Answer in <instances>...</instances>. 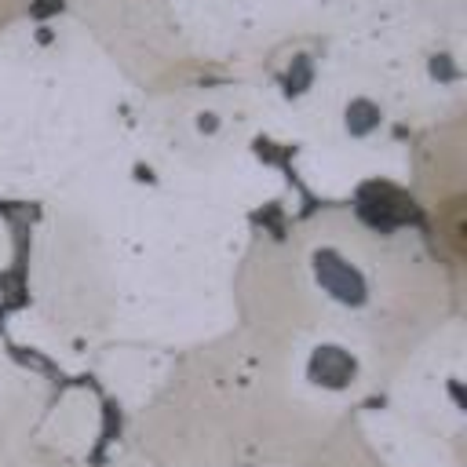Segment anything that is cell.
<instances>
[{
	"label": "cell",
	"mask_w": 467,
	"mask_h": 467,
	"mask_svg": "<svg viewBox=\"0 0 467 467\" xmlns=\"http://www.w3.org/2000/svg\"><path fill=\"white\" fill-rule=\"evenodd\" d=\"M314 270H317V281L325 285L328 296H336L339 303H361L365 281H361V274L347 259H339L336 252H317Z\"/></svg>",
	"instance_id": "cell-1"
},
{
	"label": "cell",
	"mask_w": 467,
	"mask_h": 467,
	"mask_svg": "<svg viewBox=\"0 0 467 467\" xmlns=\"http://www.w3.org/2000/svg\"><path fill=\"white\" fill-rule=\"evenodd\" d=\"M310 379L328 390H343L354 379V358L339 347H321L310 361Z\"/></svg>",
	"instance_id": "cell-2"
},
{
	"label": "cell",
	"mask_w": 467,
	"mask_h": 467,
	"mask_svg": "<svg viewBox=\"0 0 467 467\" xmlns=\"http://www.w3.org/2000/svg\"><path fill=\"white\" fill-rule=\"evenodd\" d=\"M350 113H354V131H368V128L376 124V109H372L368 102H354ZM350 113H347V117H350Z\"/></svg>",
	"instance_id": "cell-3"
}]
</instances>
